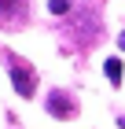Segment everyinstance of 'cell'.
<instances>
[{"label":"cell","mask_w":125,"mask_h":129,"mask_svg":"<svg viewBox=\"0 0 125 129\" xmlns=\"http://www.w3.org/2000/svg\"><path fill=\"white\" fill-rule=\"evenodd\" d=\"M48 114L52 118H74L77 114V107H74V96H70V92H52L48 96Z\"/></svg>","instance_id":"obj_1"},{"label":"cell","mask_w":125,"mask_h":129,"mask_svg":"<svg viewBox=\"0 0 125 129\" xmlns=\"http://www.w3.org/2000/svg\"><path fill=\"white\" fill-rule=\"evenodd\" d=\"M11 85H15L19 96H33V74H29V67L11 59Z\"/></svg>","instance_id":"obj_2"},{"label":"cell","mask_w":125,"mask_h":129,"mask_svg":"<svg viewBox=\"0 0 125 129\" xmlns=\"http://www.w3.org/2000/svg\"><path fill=\"white\" fill-rule=\"evenodd\" d=\"M22 15H26V0H0V26H4V22L15 26Z\"/></svg>","instance_id":"obj_3"},{"label":"cell","mask_w":125,"mask_h":129,"mask_svg":"<svg viewBox=\"0 0 125 129\" xmlns=\"http://www.w3.org/2000/svg\"><path fill=\"white\" fill-rule=\"evenodd\" d=\"M107 81H110V85H121V59H107Z\"/></svg>","instance_id":"obj_4"},{"label":"cell","mask_w":125,"mask_h":129,"mask_svg":"<svg viewBox=\"0 0 125 129\" xmlns=\"http://www.w3.org/2000/svg\"><path fill=\"white\" fill-rule=\"evenodd\" d=\"M48 8L55 11V15H70V0H52Z\"/></svg>","instance_id":"obj_5"}]
</instances>
